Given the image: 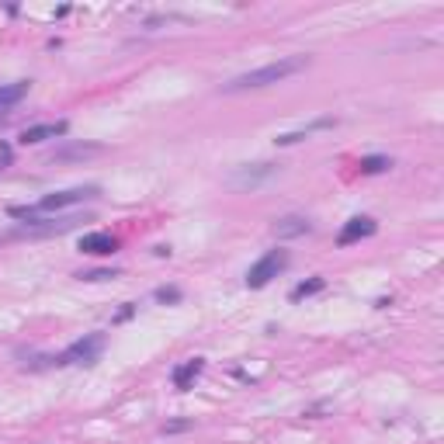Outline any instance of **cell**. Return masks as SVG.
Returning <instances> with one entry per match:
<instances>
[{"label":"cell","mask_w":444,"mask_h":444,"mask_svg":"<svg viewBox=\"0 0 444 444\" xmlns=\"http://www.w3.org/2000/svg\"><path fill=\"white\" fill-rule=\"evenodd\" d=\"M282 174V167L278 163H243V167H236L226 174V184L233 187V191H261L264 184H271L274 177Z\"/></svg>","instance_id":"3"},{"label":"cell","mask_w":444,"mask_h":444,"mask_svg":"<svg viewBox=\"0 0 444 444\" xmlns=\"http://www.w3.org/2000/svg\"><path fill=\"white\" fill-rule=\"evenodd\" d=\"M375 229H378V222H375L371 215H354V219L344 222V229L337 233V243L340 247L361 243V239H368V236H375Z\"/></svg>","instance_id":"6"},{"label":"cell","mask_w":444,"mask_h":444,"mask_svg":"<svg viewBox=\"0 0 444 444\" xmlns=\"http://www.w3.org/2000/svg\"><path fill=\"white\" fill-rule=\"evenodd\" d=\"M70 132V122H42V125H28L21 132V143L31 146V143H46V139H59Z\"/></svg>","instance_id":"9"},{"label":"cell","mask_w":444,"mask_h":444,"mask_svg":"<svg viewBox=\"0 0 444 444\" xmlns=\"http://www.w3.org/2000/svg\"><path fill=\"white\" fill-rule=\"evenodd\" d=\"M392 167L389 157H365L361 160V174H386Z\"/></svg>","instance_id":"15"},{"label":"cell","mask_w":444,"mask_h":444,"mask_svg":"<svg viewBox=\"0 0 444 444\" xmlns=\"http://www.w3.org/2000/svg\"><path fill=\"white\" fill-rule=\"evenodd\" d=\"M285 267H288V250H282V247H278V250H267L257 264H250V271H247V288H254V291H257V288H267Z\"/></svg>","instance_id":"4"},{"label":"cell","mask_w":444,"mask_h":444,"mask_svg":"<svg viewBox=\"0 0 444 444\" xmlns=\"http://www.w3.org/2000/svg\"><path fill=\"white\" fill-rule=\"evenodd\" d=\"M334 125H337V118H316V122H309V125H302V129H295V132H285V135H278L274 143H278V146H295V143L309 139L313 132H319V129H334Z\"/></svg>","instance_id":"13"},{"label":"cell","mask_w":444,"mask_h":444,"mask_svg":"<svg viewBox=\"0 0 444 444\" xmlns=\"http://www.w3.org/2000/svg\"><path fill=\"white\" fill-rule=\"evenodd\" d=\"M205 371V361L202 358H191V361H184V365L174 368V389H181L187 392L195 382H198V375Z\"/></svg>","instance_id":"12"},{"label":"cell","mask_w":444,"mask_h":444,"mask_svg":"<svg viewBox=\"0 0 444 444\" xmlns=\"http://www.w3.org/2000/svg\"><path fill=\"white\" fill-rule=\"evenodd\" d=\"M323 288H326V282H323V278H309V282H302V285L291 288V295H288V299H291V302H299V299H309V295L323 291Z\"/></svg>","instance_id":"14"},{"label":"cell","mask_w":444,"mask_h":444,"mask_svg":"<svg viewBox=\"0 0 444 444\" xmlns=\"http://www.w3.org/2000/svg\"><path fill=\"white\" fill-rule=\"evenodd\" d=\"M153 295H157V302H163V306H174V302H181V299H184L181 288H174V285H170V288H167V285L157 288Z\"/></svg>","instance_id":"16"},{"label":"cell","mask_w":444,"mask_h":444,"mask_svg":"<svg viewBox=\"0 0 444 444\" xmlns=\"http://www.w3.org/2000/svg\"><path fill=\"white\" fill-rule=\"evenodd\" d=\"M101 351H105V334H87V337L73 340L56 361H59V368L63 365H94V361L101 358Z\"/></svg>","instance_id":"5"},{"label":"cell","mask_w":444,"mask_h":444,"mask_svg":"<svg viewBox=\"0 0 444 444\" xmlns=\"http://www.w3.org/2000/svg\"><path fill=\"white\" fill-rule=\"evenodd\" d=\"M195 427V420H167L163 427H160V434H184V430H191Z\"/></svg>","instance_id":"17"},{"label":"cell","mask_w":444,"mask_h":444,"mask_svg":"<svg viewBox=\"0 0 444 444\" xmlns=\"http://www.w3.org/2000/svg\"><path fill=\"white\" fill-rule=\"evenodd\" d=\"M105 153V146H98V143H70V146H59L49 153L53 163H63V160H87V157H101Z\"/></svg>","instance_id":"10"},{"label":"cell","mask_w":444,"mask_h":444,"mask_svg":"<svg viewBox=\"0 0 444 444\" xmlns=\"http://www.w3.org/2000/svg\"><path fill=\"white\" fill-rule=\"evenodd\" d=\"M80 254H91V257H111L118 250V239L111 233H83L77 243Z\"/></svg>","instance_id":"7"},{"label":"cell","mask_w":444,"mask_h":444,"mask_svg":"<svg viewBox=\"0 0 444 444\" xmlns=\"http://www.w3.org/2000/svg\"><path fill=\"white\" fill-rule=\"evenodd\" d=\"M94 198H101V187H94V184H83V187H66V191H53V195H46L38 205H11V215L14 219H42V215H49V212H63V209H77L83 202H94Z\"/></svg>","instance_id":"2"},{"label":"cell","mask_w":444,"mask_h":444,"mask_svg":"<svg viewBox=\"0 0 444 444\" xmlns=\"http://www.w3.org/2000/svg\"><path fill=\"white\" fill-rule=\"evenodd\" d=\"M80 282H108V278H118V271H80Z\"/></svg>","instance_id":"18"},{"label":"cell","mask_w":444,"mask_h":444,"mask_svg":"<svg viewBox=\"0 0 444 444\" xmlns=\"http://www.w3.org/2000/svg\"><path fill=\"white\" fill-rule=\"evenodd\" d=\"M31 91V80H14V83H0V115L11 111L14 105H21Z\"/></svg>","instance_id":"11"},{"label":"cell","mask_w":444,"mask_h":444,"mask_svg":"<svg viewBox=\"0 0 444 444\" xmlns=\"http://www.w3.org/2000/svg\"><path fill=\"white\" fill-rule=\"evenodd\" d=\"M309 56H282L267 66H257V70H247L233 77L229 83H222V94H243V91H261V87H271V83H282V80L295 77L302 70H309Z\"/></svg>","instance_id":"1"},{"label":"cell","mask_w":444,"mask_h":444,"mask_svg":"<svg viewBox=\"0 0 444 444\" xmlns=\"http://www.w3.org/2000/svg\"><path fill=\"white\" fill-rule=\"evenodd\" d=\"M271 233L278 236V239H295V236H309V233H313V222H309L306 215H282V219H274Z\"/></svg>","instance_id":"8"}]
</instances>
